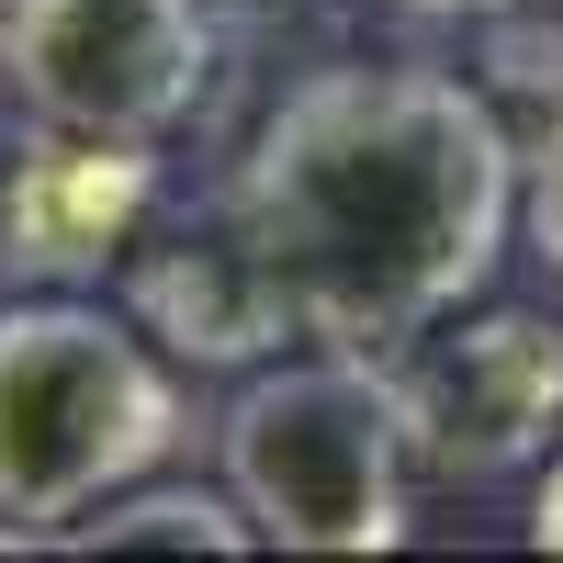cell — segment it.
<instances>
[{"label":"cell","mask_w":563,"mask_h":563,"mask_svg":"<svg viewBox=\"0 0 563 563\" xmlns=\"http://www.w3.org/2000/svg\"><path fill=\"white\" fill-rule=\"evenodd\" d=\"M192 440L169 350L90 294L0 305V519L57 541L113 485H147Z\"/></svg>","instance_id":"2"},{"label":"cell","mask_w":563,"mask_h":563,"mask_svg":"<svg viewBox=\"0 0 563 563\" xmlns=\"http://www.w3.org/2000/svg\"><path fill=\"white\" fill-rule=\"evenodd\" d=\"M530 552H563V451H552V474L530 496Z\"/></svg>","instance_id":"10"},{"label":"cell","mask_w":563,"mask_h":563,"mask_svg":"<svg viewBox=\"0 0 563 563\" xmlns=\"http://www.w3.org/2000/svg\"><path fill=\"white\" fill-rule=\"evenodd\" d=\"M519 124L451 68H316L260 113L238 214L271 249L305 339L406 350L485 294L519 225Z\"/></svg>","instance_id":"1"},{"label":"cell","mask_w":563,"mask_h":563,"mask_svg":"<svg viewBox=\"0 0 563 563\" xmlns=\"http://www.w3.org/2000/svg\"><path fill=\"white\" fill-rule=\"evenodd\" d=\"M124 316L147 327L169 361H192V372H249L282 339H305V316H294V294H282L271 249L249 238L238 192H214L192 214L158 203V225L124 249Z\"/></svg>","instance_id":"6"},{"label":"cell","mask_w":563,"mask_h":563,"mask_svg":"<svg viewBox=\"0 0 563 563\" xmlns=\"http://www.w3.org/2000/svg\"><path fill=\"white\" fill-rule=\"evenodd\" d=\"M225 23H282V12H316V0H214Z\"/></svg>","instance_id":"12"},{"label":"cell","mask_w":563,"mask_h":563,"mask_svg":"<svg viewBox=\"0 0 563 563\" xmlns=\"http://www.w3.org/2000/svg\"><path fill=\"white\" fill-rule=\"evenodd\" d=\"M158 203H169V169L147 135L34 124L12 147V169H0V271L45 282V294H79L158 225Z\"/></svg>","instance_id":"7"},{"label":"cell","mask_w":563,"mask_h":563,"mask_svg":"<svg viewBox=\"0 0 563 563\" xmlns=\"http://www.w3.org/2000/svg\"><path fill=\"white\" fill-rule=\"evenodd\" d=\"M225 496L249 507V530L282 552H395L406 541V395L384 350H305L238 384V406L214 417Z\"/></svg>","instance_id":"3"},{"label":"cell","mask_w":563,"mask_h":563,"mask_svg":"<svg viewBox=\"0 0 563 563\" xmlns=\"http://www.w3.org/2000/svg\"><path fill=\"white\" fill-rule=\"evenodd\" d=\"M0 552H45V530H23V519H0Z\"/></svg>","instance_id":"13"},{"label":"cell","mask_w":563,"mask_h":563,"mask_svg":"<svg viewBox=\"0 0 563 563\" xmlns=\"http://www.w3.org/2000/svg\"><path fill=\"white\" fill-rule=\"evenodd\" d=\"M225 79L214 0H12L0 12V90L34 124L79 135H180Z\"/></svg>","instance_id":"4"},{"label":"cell","mask_w":563,"mask_h":563,"mask_svg":"<svg viewBox=\"0 0 563 563\" xmlns=\"http://www.w3.org/2000/svg\"><path fill=\"white\" fill-rule=\"evenodd\" d=\"M406 12H440V23H496V12H519V0H406Z\"/></svg>","instance_id":"11"},{"label":"cell","mask_w":563,"mask_h":563,"mask_svg":"<svg viewBox=\"0 0 563 563\" xmlns=\"http://www.w3.org/2000/svg\"><path fill=\"white\" fill-rule=\"evenodd\" d=\"M395 395H406L417 474L496 485V474H519V462H541L552 429H563V327L530 316V305L440 316L429 339H406Z\"/></svg>","instance_id":"5"},{"label":"cell","mask_w":563,"mask_h":563,"mask_svg":"<svg viewBox=\"0 0 563 563\" xmlns=\"http://www.w3.org/2000/svg\"><path fill=\"white\" fill-rule=\"evenodd\" d=\"M0 12H12V0H0Z\"/></svg>","instance_id":"14"},{"label":"cell","mask_w":563,"mask_h":563,"mask_svg":"<svg viewBox=\"0 0 563 563\" xmlns=\"http://www.w3.org/2000/svg\"><path fill=\"white\" fill-rule=\"evenodd\" d=\"M519 203H530V249L563 271V124L530 135V192H519Z\"/></svg>","instance_id":"9"},{"label":"cell","mask_w":563,"mask_h":563,"mask_svg":"<svg viewBox=\"0 0 563 563\" xmlns=\"http://www.w3.org/2000/svg\"><path fill=\"white\" fill-rule=\"evenodd\" d=\"M249 507L214 496V485H113L102 507L45 541V552H249Z\"/></svg>","instance_id":"8"}]
</instances>
